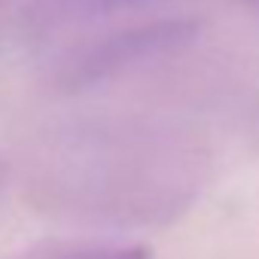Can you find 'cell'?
Instances as JSON below:
<instances>
[{
	"instance_id": "7a4b0ae2",
	"label": "cell",
	"mask_w": 259,
	"mask_h": 259,
	"mask_svg": "<svg viewBox=\"0 0 259 259\" xmlns=\"http://www.w3.org/2000/svg\"><path fill=\"white\" fill-rule=\"evenodd\" d=\"M195 37V19H153L107 34H95L85 37L79 46H67L55 58L49 79L61 92H82L107 79H116L135 67H144L147 61L165 58L192 43Z\"/></svg>"
},
{
	"instance_id": "277c9868",
	"label": "cell",
	"mask_w": 259,
	"mask_h": 259,
	"mask_svg": "<svg viewBox=\"0 0 259 259\" xmlns=\"http://www.w3.org/2000/svg\"><path fill=\"white\" fill-rule=\"evenodd\" d=\"M10 259H153V250L138 241L104 238H49L37 241Z\"/></svg>"
},
{
	"instance_id": "8992f818",
	"label": "cell",
	"mask_w": 259,
	"mask_h": 259,
	"mask_svg": "<svg viewBox=\"0 0 259 259\" xmlns=\"http://www.w3.org/2000/svg\"><path fill=\"white\" fill-rule=\"evenodd\" d=\"M244 4H247L250 10H256V13H259V0H244Z\"/></svg>"
},
{
	"instance_id": "6da1fadb",
	"label": "cell",
	"mask_w": 259,
	"mask_h": 259,
	"mask_svg": "<svg viewBox=\"0 0 259 259\" xmlns=\"http://www.w3.org/2000/svg\"><path fill=\"white\" fill-rule=\"evenodd\" d=\"M213 177V150L195 128L147 116L101 113L43 135L28 159V201L67 223L162 229L195 207Z\"/></svg>"
},
{
	"instance_id": "3957f363",
	"label": "cell",
	"mask_w": 259,
	"mask_h": 259,
	"mask_svg": "<svg viewBox=\"0 0 259 259\" xmlns=\"http://www.w3.org/2000/svg\"><path fill=\"white\" fill-rule=\"evenodd\" d=\"M144 4L150 0H25L22 28L37 40H49L92 28L119 13L141 10Z\"/></svg>"
},
{
	"instance_id": "5b68a950",
	"label": "cell",
	"mask_w": 259,
	"mask_h": 259,
	"mask_svg": "<svg viewBox=\"0 0 259 259\" xmlns=\"http://www.w3.org/2000/svg\"><path fill=\"white\" fill-rule=\"evenodd\" d=\"M7 180H10V165L4 162V156H0V195H4V189H7Z\"/></svg>"
}]
</instances>
